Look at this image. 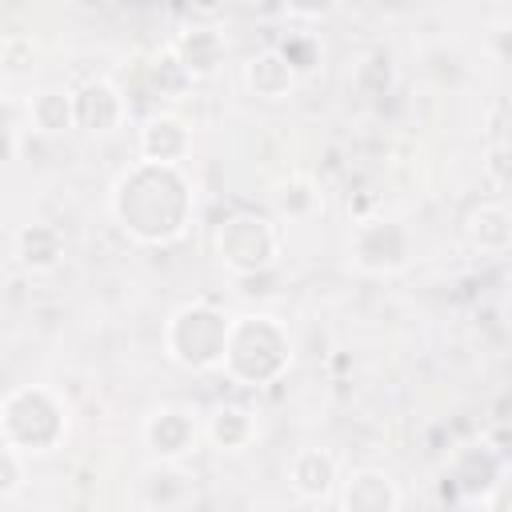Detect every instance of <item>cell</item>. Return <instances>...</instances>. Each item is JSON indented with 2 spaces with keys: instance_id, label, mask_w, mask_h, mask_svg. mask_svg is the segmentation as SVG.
<instances>
[{
  "instance_id": "6da1fadb",
  "label": "cell",
  "mask_w": 512,
  "mask_h": 512,
  "mask_svg": "<svg viewBox=\"0 0 512 512\" xmlns=\"http://www.w3.org/2000/svg\"><path fill=\"white\" fill-rule=\"evenodd\" d=\"M112 216L116 224L144 240V244H168L184 232L188 220V184L180 168L144 164L136 160L116 184H112Z\"/></svg>"
},
{
  "instance_id": "7a4b0ae2",
  "label": "cell",
  "mask_w": 512,
  "mask_h": 512,
  "mask_svg": "<svg viewBox=\"0 0 512 512\" xmlns=\"http://www.w3.org/2000/svg\"><path fill=\"white\" fill-rule=\"evenodd\" d=\"M220 364L240 384H272L292 364V340L272 316H240L228 324Z\"/></svg>"
},
{
  "instance_id": "3957f363",
  "label": "cell",
  "mask_w": 512,
  "mask_h": 512,
  "mask_svg": "<svg viewBox=\"0 0 512 512\" xmlns=\"http://www.w3.org/2000/svg\"><path fill=\"white\" fill-rule=\"evenodd\" d=\"M68 432V412L48 388H16L0 404V440L20 456L52 452Z\"/></svg>"
},
{
  "instance_id": "277c9868",
  "label": "cell",
  "mask_w": 512,
  "mask_h": 512,
  "mask_svg": "<svg viewBox=\"0 0 512 512\" xmlns=\"http://www.w3.org/2000/svg\"><path fill=\"white\" fill-rule=\"evenodd\" d=\"M228 324L232 320L220 308H212L208 300H192V304H184V308H176L168 316V324H164V348L188 372L216 368L224 360Z\"/></svg>"
},
{
  "instance_id": "5b68a950",
  "label": "cell",
  "mask_w": 512,
  "mask_h": 512,
  "mask_svg": "<svg viewBox=\"0 0 512 512\" xmlns=\"http://www.w3.org/2000/svg\"><path fill=\"white\" fill-rule=\"evenodd\" d=\"M280 252V240H276V228L260 216H228L220 228H216V256L220 264H228L232 272H260L276 260Z\"/></svg>"
},
{
  "instance_id": "8992f818",
  "label": "cell",
  "mask_w": 512,
  "mask_h": 512,
  "mask_svg": "<svg viewBox=\"0 0 512 512\" xmlns=\"http://www.w3.org/2000/svg\"><path fill=\"white\" fill-rule=\"evenodd\" d=\"M352 260L364 272H396L408 260V236L392 220H368L352 236Z\"/></svg>"
},
{
  "instance_id": "52a82bcc",
  "label": "cell",
  "mask_w": 512,
  "mask_h": 512,
  "mask_svg": "<svg viewBox=\"0 0 512 512\" xmlns=\"http://www.w3.org/2000/svg\"><path fill=\"white\" fill-rule=\"evenodd\" d=\"M72 116H76V124L84 132H112V128L124 124L128 100H124V92L112 80L96 76V80H84L72 92Z\"/></svg>"
},
{
  "instance_id": "ba28073f",
  "label": "cell",
  "mask_w": 512,
  "mask_h": 512,
  "mask_svg": "<svg viewBox=\"0 0 512 512\" xmlns=\"http://www.w3.org/2000/svg\"><path fill=\"white\" fill-rule=\"evenodd\" d=\"M196 420L184 412V408H156L148 420H144V444L160 456V460H180L196 448Z\"/></svg>"
},
{
  "instance_id": "9c48e42d",
  "label": "cell",
  "mask_w": 512,
  "mask_h": 512,
  "mask_svg": "<svg viewBox=\"0 0 512 512\" xmlns=\"http://www.w3.org/2000/svg\"><path fill=\"white\" fill-rule=\"evenodd\" d=\"M192 152V132L180 116H152L140 128V160L144 164H164V168H180V160Z\"/></svg>"
},
{
  "instance_id": "30bf717a",
  "label": "cell",
  "mask_w": 512,
  "mask_h": 512,
  "mask_svg": "<svg viewBox=\"0 0 512 512\" xmlns=\"http://www.w3.org/2000/svg\"><path fill=\"white\" fill-rule=\"evenodd\" d=\"M168 52L180 60V68H184L188 80L196 84V80H208V76L224 64L228 44H224V32H216V28H184V32L172 40Z\"/></svg>"
},
{
  "instance_id": "8fae6325",
  "label": "cell",
  "mask_w": 512,
  "mask_h": 512,
  "mask_svg": "<svg viewBox=\"0 0 512 512\" xmlns=\"http://www.w3.org/2000/svg\"><path fill=\"white\" fill-rule=\"evenodd\" d=\"M396 504H400L396 484L380 468H356L348 480H340L344 512H396Z\"/></svg>"
},
{
  "instance_id": "7c38bea8",
  "label": "cell",
  "mask_w": 512,
  "mask_h": 512,
  "mask_svg": "<svg viewBox=\"0 0 512 512\" xmlns=\"http://www.w3.org/2000/svg\"><path fill=\"white\" fill-rule=\"evenodd\" d=\"M244 88L256 100H284L296 88V68L280 48H264L244 64Z\"/></svg>"
},
{
  "instance_id": "4fadbf2b",
  "label": "cell",
  "mask_w": 512,
  "mask_h": 512,
  "mask_svg": "<svg viewBox=\"0 0 512 512\" xmlns=\"http://www.w3.org/2000/svg\"><path fill=\"white\" fill-rule=\"evenodd\" d=\"M288 484L296 496L304 500H324L332 496V488L340 484V472H336V460L324 452V448H304L292 456L288 464Z\"/></svg>"
},
{
  "instance_id": "5bb4252c",
  "label": "cell",
  "mask_w": 512,
  "mask_h": 512,
  "mask_svg": "<svg viewBox=\"0 0 512 512\" xmlns=\"http://www.w3.org/2000/svg\"><path fill=\"white\" fill-rule=\"evenodd\" d=\"M64 256V236L52 224H24L16 232V260L32 272H52Z\"/></svg>"
},
{
  "instance_id": "9a60e30c",
  "label": "cell",
  "mask_w": 512,
  "mask_h": 512,
  "mask_svg": "<svg viewBox=\"0 0 512 512\" xmlns=\"http://www.w3.org/2000/svg\"><path fill=\"white\" fill-rule=\"evenodd\" d=\"M208 440L220 448V452H240V448H248L252 444V436H256V420H252V412L248 408H240V404H220L212 416H208Z\"/></svg>"
},
{
  "instance_id": "2e32d148",
  "label": "cell",
  "mask_w": 512,
  "mask_h": 512,
  "mask_svg": "<svg viewBox=\"0 0 512 512\" xmlns=\"http://www.w3.org/2000/svg\"><path fill=\"white\" fill-rule=\"evenodd\" d=\"M28 120L36 132L44 136H56V132H68L76 124L72 116V92L68 88H40L32 100H28Z\"/></svg>"
},
{
  "instance_id": "e0dca14e",
  "label": "cell",
  "mask_w": 512,
  "mask_h": 512,
  "mask_svg": "<svg viewBox=\"0 0 512 512\" xmlns=\"http://www.w3.org/2000/svg\"><path fill=\"white\" fill-rule=\"evenodd\" d=\"M468 240L480 248V252H504L508 240H512V220L500 204H480L472 216H468Z\"/></svg>"
},
{
  "instance_id": "ac0fdd59",
  "label": "cell",
  "mask_w": 512,
  "mask_h": 512,
  "mask_svg": "<svg viewBox=\"0 0 512 512\" xmlns=\"http://www.w3.org/2000/svg\"><path fill=\"white\" fill-rule=\"evenodd\" d=\"M276 204H280V212H284L288 220H304V216H312V212H316L320 192H316V184H312L308 176H296V180H288V184L280 188Z\"/></svg>"
},
{
  "instance_id": "d6986e66",
  "label": "cell",
  "mask_w": 512,
  "mask_h": 512,
  "mask_svg": "<svg viewBox=\"0 0 512 512\" xmlns=\"http://www.w3.org/2000/svg\"><path fill=\"white\" fill-rule=\"evenodd\" d=\"M20 484H24V456H20L16 448L0 444V500L16 496Z\"/></svg>"
},
{
  "instance_id": "ffe728a7",
  "label": "cell",
  "mask_w": 512,
  "mask_h": 512,
  "mask_svg": "<svg viewBox=\"0 0 512 512\" xmlns=\"http://www.w3.org/2000/svg\"><path fill=\"white\" fill-rule=\"evenodd\" d=\"M32 52H36V48H32L28 36H4V40H0V60H4L8 68H24V64L32 60Z\"/></svg>"
},
{
  "instance_id": "44dd1931",
  "label": "cell",
  "mask_w": 512,
  "mask_h": 512,
  "mask_svg": "<svg viewBox=\"0 0 512 512\" xmlns=\"http://www.w3.org/2000/svg\"><path fill=\"white\" fill-rule=\"evenodd\" d=\"M488 512H508V476L488 492Z\"/></svg>"
},
{
  "instance_id": "7402d4cb",
  "label": "cell",
  "mask_w": 512,
  "mask_h": 512,
  "mask_svg": "<svg viewBox=\"0 0 512 512\" xmlns=\"http://www.w3.org/2000/svg\"><path fill=\"white\" fill-rule=\"evenodd\" d=\"M12 152H16V136H12V128H8V124H0V164H8V160H12Z\"/></svg>"
}]
</instances>
